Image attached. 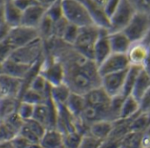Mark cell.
<instances>
[{"mask_svg":"<svg viewBox=\"0 0 150 148\" xmlns=\"http://www.w3.org/2000/svg\"><path fill=\"white\" fill-rule=\"evenodd\" d=\"M102 143V140L93 137L90 133H87L83 135L78 148H100Z\"/></svg>","mask_w":150,"mask_h":148,"instance_id":"obj_34","label":"cell"},{"mask_svg":"<svg viewBox=\"0 0 150 148\" xmlns=\"http://www.w3.org/2000/svg\"><path fill=\"white\" fill-rule=\"evenodd\" d=\"M26 148H43L40 143H29Z\"/></svg>","mask_w":150,"mask_h":148,"instance_id":"obj_47","label":"cell"},{"mask_svg":"<svg viewBox=\"0 0 150 148\" xmlns=\"http://www.w3.org/2000/svg\"><path fill=\"white\" fill-rule=\"evenodd\" d=\"M141 111L142 112H150V87L145 93L142 100L140 101Z\"/></svg>","mask_w":150,"mask_h":148,"instance_id":"obj_40","label":"cell"},{"mask_svg":"<svg viewBox=\"0 0 150 148\" xmlns=\"http://www.w3.org/2000/svg\"><path fill=\"white\" fill-rule=\"evenodd\" d=\"M141 111L140 102L132 94L127 96L121 105L119 119H129L135 117Z\"/></svg>","mask_w":150,"mask_h":148,"instance_id":"obj_22","label":"cell"},{"mask_svg":"<svg viewBox=\"0 0 150 148\" xmlns=\"http://www.w3.org/2000/svg\"><path fill=\"white\" fill-rule=\"evenodd\" d=\"M3 74V63L0 62V75Z\"/></svg>","mask_w":150,"mask_h":148,"instance_id":"obj_49","label":"cell"},{"mask_svg":"<svg viewBox=\"0 0 150 148\" xmlns=\"http://www.w3.org/2000/svg\"><path fill=\"white\" fill-rule=\"evenodd\" d=\"M103 29L96 25L79 27L77 38L73 46L81 54L93 60V48Z\"/></svg>","mask_w":150,"mask_h":148,"instance_id":"obj_2","label":"cell"},{"mask_svg":"<svg viewBox=\"0 0 150 148\" xmlns=\"http://www.w3.org/2000/svg\"><path fill=\"white\" fill-rule=\"evenodd\" d=\"M148 15H149V20H150V9H149V11H148Z\"/></svg>","mask_w":150,"mask_h":148,"instance_id":"obj_52","label":"cell"},{"mask_svg":"<svg viewBox=\"0 0 150 148\" xmlns=\"http://www.w3.org/2000/svg\"><path fill=\"white\" fill-rule=\"evenodd\" d=\"M78 32H79V26L69 23L64 33H63V35L61 39L62 41H64L65 42H67L70 45H73L77 38Z\"/></svg>","mask_w":150,"mask_h":148,"instance_id":"obj_31","label":"cell"},{"mask_svg":"<svg viewBox=\"0 0 150 148\" xmlns=\"http://www.w3.org/2000/svg\"><path fill=\"white\" fill-rule=\"evenodd\" d=\"M12 1L22 11L32 5L38 4L36 0H12Z\"/></svg>","mask_w":150,"mask_h":148,"instance_id":"obj_43","label":"cell"},{"mask_svg":"<svg viewBox=\"0 0 150 148\" xmlns=\"http://www.w3.org/2000/svg\"><path fill=\"white\" fill-rule=\"evenodd\" d=\"M15 48L7 40V37L0 41V62L4 63L8 58H10Z\"/></svg>","mask_w":150,"mask_h":148,"instance_id":"obj_35","label":"cell"},{"mask_svg":"<svg viewBox=\"0 0 150 148\" xmlns=\"http://www.w3.org/2000/svg\"><path fill=\"white\" fill-rule=\"evenodd\" d=\"M144 132H145L146 134H148V135H149L150 136V124H149V126L148 127V129H147Z\"/></svg>","mask_w":150,"mask_h":148,"instance_id":"obj_48","label":"cell"},{"mask_svg":"<svg viewBox=\"0 0 150 148\" xmlns=\"http://www.w3.org/2000/svg\"><path fill=\"white\" fill-rule=\"evenodd\" d=\"M127 55L131 64L142 66L144 61L149 55V48L142 41L134 42L132 43Z\"/></svg>","mask_w":150,"mask_h":148,"instance_id":"obj_16","label":"cell"},{"mask_svg":"<svg viewBox=\"0 0 150 148\" xmlns=\"http://www.w3.org/2000/svg\"><path fill=\"white\" fill-rule=\"evenodd\" d=\"M38 2L39 4H40L41 6H43L44 8L47 9L49 6H51L53 4H54L56 1L58 0H36Z\"/></svg>","mask_w":150,"mask_h":148,"instance_id":"obj_44","label":"cell"},{"mask_svg":"<svg viewBox=\"0 0 150 148\" xmlns=\"http://www.w3.org/2000/svg\"><path fill=\"white\" fill-rule=\"evenodd\" d=\"M18 133L4 120H0V142L11 140Z\"/></svg>","mask_w":150,"mask_h":148,"instance_id":"obj_32","label":"cell"},{"mask_svg":"<svg viewBox=\"0 0 150 148\" xmlns=\"http://www.w3.org/2000/svg\"><path fill=\"white\" fill-rule=\"evenodd\" d=\"M47 98H46L44 95L37 93L36 91H34V90L27 87L21 94L20 98H19V101L36 106L38 104H40V103L45 102Z\"/></svg>","mask_w":150,"mask_h":148,"instance_id":"obj_28","label":"cell"},{"mask_svg":"<svg viewBox=\"0 0 150 148\" xmlns=\"http://www.w3.org/2000/svg\"><path fill=\"white\" fill-rule=\"evenodd\" d=\"M142 42H143V43H145V44H146V45H148V46H150V29H149V31L148 32L147 35L145 36V38L143 39Z\"/></svg>","mask_w":150,"mask_h":148,"instance_id":"obj_46","label":"cell"},{"mask_svg":"<svg viewBox=\"0 0 150 148\" xmlns=\"http://www.w3.org/2000/svg\"><path fill=\"white\" fill-rule=\"evenodd\" d=\"M34 65L24 64L16 62L11 58H8L6 61L3 63V74H6V75L25 80L28 77L30 72L32 71Z\"/></svg>","mask_w":150,"mask_h":148,"instance_id":"obj_14","label":"cell"},{"mask_svg":"<svg viewBox=\"0 0 150 148\" xmlns=\"http://www.w3.org/2000/svg\"><path fill=\"white\" fill-rule=\"evenodd\" d=\"M149 56H150V46H149Z\"/></svg>","mask_w":150,"mask_h":148,"instance_id":"obj_53","label":"cell"},{"mask_svg":"<svg viewBox=\"0 0 150 148\" xmlns=\"http://www.w3.org/2000/svg\"><path fill=\"white\" fill-rule=\"evenodd\" d=\"M143 132H129L121 140L120 148H141Z\"/></svg>","mask_w":150,"mask_h":148,"instance_id":"obj_29","label":"cell"},{"mask_svg":"<svg viewBox=\"0 0 150 148\" xmlns=\"http://www.w3.org/2000/svg\"><path fill=\"white\" fill-rule=\"evenodd\" d=\"M5 2H6V0H0V6L1 5H4Z\"/></svg>","mask_w":150,"mask_h":148,"instance_id":"obj_51","label":"cell"},{"mask_svg":"<svg viewBox=\"0 0 150 148\" xmlns=\"http://www.w3.org/2000/svg\"><path fill=\"white\" fill-rule=\"evenodd\" d=\"M132 6L135 9L136 11H143L148 12L149 11V8L147 6L144 0H127Z\"/></svg>","mask_w":150,"mask_h":148,"instance_id":"obj_41","label":"cell"},{"mask_svg":"<svg viewBox=\"0 0 150 148\" xmlns=\"http://www.w3.org/2000/svg\"><path fill=\"white\" fill-rule=\"evenodd\" d=\"M68 24H69V22L64 17L54 21V37L62 38Z\"/></svg>","mask_w":150,"mask_h":148,"instance_id":"obj_38","label":"cell"},{"mask_svg":"<svg viewBox=\"0 0 150 148\" xmlns=\"http://www.w3.org/2000/svg\"><path fill=\"white\" fill-rule=\"evenodd\" d=\"M150 87V75L143 69L139 72V75L136 79L135 84L132 90L131 94L139 102L142 100L145 93L149 89Z\"/></svg>","mask_w":150,"mask_h":148,"instance_id":"obj_21","label":"cell"},{"mask_svg":"<svg viewBox=\"0 0 150 148\" xmlns=\"http://www.w3.org/2000/svg\"><path fill=\"white\" fill-rule=\"evenodd\" d=\"M131 65L129 58L127 54L112 53L98 67V73L100 77L105 75L120 71L129 68Z\"/></svg>","mask_w":150,"mask_h":148,"instance_id":"obj_8","label":"cell"},{"mask_svg":"<svg viewBox=\"0 0 150 148\" xmlns=\"http://www.w3.org/2000/svg\"><path fill=\"white\" fill-rule=\"evenodd\" d=\"M0 97H1V96H0Z\"/></svg>","mask_w":150,"mask_h":148,"instance_id":"obj_55","label":"cell"},{"mask_svg":"<svg viewBox=\"0 0 150 148\" xmlns=\"http://www.w3.org/2000/svg\"><path fill=\"white\" fill-rule=\"evenodd\" d=\"M37 39H40L37 28L22 25L11 27L7 35V40L15 49L27 45Z\"/></svg>","mask_w":150,"mask_h":148,"instance_id":"obj_7","label":"cell"},{"mask_svg":"<svg viewBox=\"0 0 150 148\" xmlns=\"http://www.w3.org/2000/svg\"><path fill=\"white\" fill-rule=\"evenodd\" d=\"M0 148H14L11 140L10 141H4V142H0Z\"/></svg>","mask_w":150,"mask_h":148,"instance_id":"obj_45","label":"cell"},{"mask_svg":"<svg viewBox=\"0 0 150 148\" xmlns=\"http://www.w3.org/2000/svg\"><path fill=\"white\" fill-rule=\"evenodd\" d=\"M46 8H44L39 4L28 7L22 12L20 25L37 28L41 19L46 14Z\"/></svg>","mask_w":150,"mask_h":148,"instance_id":"obj_13","label":"cell"},{"mask_svg":"<svg viewBox=\"0 0 150 148\" xmlns=\"http://www.w3.org/2000/svg\"><path fill=\"white\" fill-rule=\"evenodd\" d=\"M119 3H120V0H108L107 1L106 4L105 6V11L109 19L112 16V14L113 13V11H115V9L117 8Z\"/></svg>","mask_w":150,"mask_h":148,"instance_id":"obj_42","label":"cell"},{"mask_svg":"<svg viewBox=\"0 0 150 148\" xmlns=\"http://www.w3.org/2000/svg\"><path fill=\"white\" fill-rule=\"evenodd\" d=\"M127 71L128 68L101 77V87L111 97H114L122 94Z\"/></svg>","mask_w":150,"mask_h":148,"instance_id":"obj_9","label":"cell"},{"mask_svg":"<svg viewBox=\"0 0 150 148\" xmlns=\"http://www.w3.org/2000/svg\"><path fill=\"white\" fill-rule=\"evenodd\" d=\"M87 8L93 23L98 27L106 29L109 31L110 28V19L106 15L105 9L97 4L93 0H81Z\"/></svg>","mask_w":150,"mask_h":148,"instance_id":"obj_12","label":"cell"},{"mask_svg":"<svg viewBox=\"0 0 150 148\" xmlns=\"http://www.w3.org/2000/svg\"><path fill=\"white\" fill-rule=\"evenodd\" d=\"M87 104L96 107H107L111 103L112 97L104 90L102 87L90 91L84 95Z\"/></svg>","mask_w":150,"mask_h":148,"instance_id":"obj_18","label":"cell"},{"mask_svg":"<svg viewBox=\"0 0 150 148\" xmlns=\"http://www.w3.org/2000/svg\"><path fill=\"white\" fill-rule=\"evenodd\" d=\"M22 11L13 3L12 0H6L4 4V22L10 27L20 25Z\"/></svg>","mask_w":150,"mask_h":148,"instance_id":"obj_17","label":"cell"},{"mask_svg":"<svg viewBox=\"0 0 150 148\" xmlns=\"http://www.w3.org/2000/svg\"><path fill=\"white\" fill-rule=\"evenodd\" d=\"M83 135L76 131L63 134V148H78Z\"/></svg>","mask_w":150,"mask_h":148,"instance_id":"obj_30","label":"cell"},{"mask_svg":"<svg viewBox=\"0 0 150 148\" xmlns=\"http://www.w3.org/2000/svg\"><path fill=\"white\" fill-rule=\"evenodd\" d=\"M142 66L141 65H135V64H131L128 68V71L125 79L123 90H122V95L124 97H127L131 94L132 90L134 88V86L135 84L136 79L139 75L140 71L142 70Z\"/></svg>","mask_w":150,"mask_h":148,"instance_id":"obj_24","label":"cell"},{"mask_svg":"<svg viewBox=\"0 0 150 148\" xmlns=\"http://www.w3.org/2000/svg\"><path fill=\"white\" fill-rule=\"evenodd\" d=\"M108 34V30L103 29L93 48V61L98 67L112 53Z\"/></svg>","mask_w":150,"mask_h":148,"instance_id":"obj_11","label":"cell"},{"mask_svg":"<svg viewBox=\"0 0 150 148\" xmlns=\"http://www.w3.org/2000/svg\"><path fill=\"white\" fill-rule=\"evenodd\" d=\"M62 0L56 1L51 6H49L46 10V14L50 17L54 21H56L63 17L62 14Z\"/></svg>","mask_w":150,"mask_h":148,"instance_id":"obj_36","label":"cell"},{"mask_svg":"<svg viewBox=\"0 0 150 148\" xmlns=\"http://www.w3.org/2000/svg\"><path fill=\"white\" fill-rule=\"evenodd\" d=\"M148 148H150V146H149V147H148Z\"/></svg>","mask_w":150,"mask_h":148,"instance_id":"obj_54","label":"cell"},{"mask_svg":"<svg viewBox=\"0 0 150 148\" xmlns=\"http://www.w3.org/2000/svg\"><path fill=\"white\" fill-rule=\"evenodd\" d=\"M54 20L47 14L43 17L37 27L40 38L43 41H47L54 37Z\"/></svg>","mask_w":150,"mask_h":148,"instance_id":"obj_27","label":"cell"},{"mask_svg":"<svg viewBox=\"0 0 150 148\" xmlns=\"http://www.w3.org/2000/svg\"><path fill=\"white\" fill-rule=\"evenodd\" d=\"M25 80L6 74L0 75V96L20 98L25 90Z\"/></svg>","mask_w":150,"mask_h":148,"instance_id":"obj_10","label":"cell"},{"mask_svg":"<svg viewBox=\"0 0 150 148\" xmlns=\"http://www.w3.org/2000/svg\"><path fill=\"white\" fill-rule=\"evenodd\" d=\"M44 52V41L41 39H37L27 45L15 49L10 58L24 64L34 65L42 59Z\"/></svg>","mask_w":150,"mask_h":148,"instance_id":"obj_3","label":"cell"},{"mask_svg":"<svg viewBox=\"0 0 150 148\" xmlns=\"http://www.w3.org/2000/svg\"><path fill=\"white\" fill-rule=\"evenodd\" d=\"M12 146L14 148H26L29 145V141L26 140L25 138H23L21 135L17 134L11 140Z\"/></svg>","mask_w":150,"mask_h":148,"instance_id":"obj_39","label":"cell"},{"mask_svg":"<svg viewBox=\"0 0 150 148\" xmlns=\"http://www.w3.org/2000/svg\"><path fill=\"white\" fill-rule=\"evenodd\" d=\"M136 11L127 0H120V3L110 17L109 33L120 32L128 25Z\"/></svg>","mask_w":150,"mask_h":148,"instance_id":"obj_6","label":"cell"},{"mask_svg":"<svg viewBox=\"0 0 150 148\" xmlns=\"http://www.w3.org/2000/svg\"><path fill=\"white\" fill-rule=\"evenodd\" d=\"M85 105H86V101H85L84 95H81V94H75V93L70 94L66 103L64 104L67 110L74 117H80Z\"/></svg>","mask_w":150,"mask_h":148,"instance_id":"obj_23","label":"cell"},{"mask_svg":"<svg viewBox=\"0 0 150 148\" xmlns=\"http://www.w3.org/2000/svg\"><path fill=\"white\" fill-rule=\"evenodd\" d=\"M114 122L107 121V120H102L98 121L93 124H91L89 127V132L93 137L104 141L108 139L110 136L112 128H113Z\"/></svg>","mask_w":150,"mask_h":148,"instance_id":"obj_20","label":"cell"},{"mask_svg":"<svg viewBox=\"0 0 150 148\" xmlns=\"http://www.w3.org/2000/svg\"><path fill=\"white\" fill-rule=\"evenodd\" d=\"M70 94V89L64 83H62L55 87H51L50 97L52 101L57 105H64Z\"/></svg>","mask_w":150,"mask_h":148,"instance_id":"obj_25","label":"cell"},{"mask_svg":"<svg viewBox=\"0 0 150 148\" xmlns=\"http://www.w3.org/2000/svg\"><path fill=\"white\" fill-rule=\"evenodd\" d=\"M19 102L20 101L18 98L0 97V120H4L16 112Z\"/></svg>","mask_w":150,"mask_h":148,"instance_id":"obj_26","label":"cell"},{"mask_svg":"<svg viewBox=\"0 0 150 148\" xmlns=\"http://www.w3.org/2000/svg\"><path fill=\"white\" fill-rule=\"evenodd\" d=\"M4 121H5L17 133L19 132L21 127L24 124V120L18 116L17 111L12 113L11 115L8 116L5 119H4Z\"/></svg>","mask_w":150,"mask_h":148,"instance_id":"obj_37","label":"cell"},{"mask_svg":"<svg viewBox=\"0 0 150 148\" xmlns=\"http://www.w3.org/2000/svg\"><path fill=\"white\" fill-rule=\"evenodd\" d=\"M63 17L69 23L79 27L95 25L93 20L81 0H62Z\"/></svg>","mask_w":150,"mask_h":148,"instance_id":"obj_1","label":"cell"},{"mask_svg":"<svg viewBox=\"0 0 150 148\" xmlns=\"http://www.w3.org/2000/svg\"><path fill=\"white\" fill-rule=\"evenodd\" d=\"M40 144L43 148H63V134L56 128L47 129Z\"/></svg>","mask_w":150,"mask_h":148,"instance_id":"obj_19","label":"cell"},{"mask_svg":"<svg viewBox=\"0 0 150 148\" xmlns=\"http://www.w3.org/2000/svg\"><path fill=\"white\" fill-rule=\"evenodd\" d=\"M149 29L150 20L148 12L136 11L122 32L128 37L132 43H134L142 41Z\"/></svg>","mask_w":150,"mask_h":148,"instance_id":"obj_5","label":"cell"},{"mask_svg":"<svg viewBox=\"0 0 150 148\" xmlns=\"http://www.w3.org/2000/svg\"><path fill=\"white\" fill-rule=\"evenodd\" d=\"M144 1H145V3H146L147 6H148V7L150 9V0H144Z\"/></svg>","mask_w":150,"mask_h":148,"instance_id":"obj_50","label":"cell"},{"mask_svg":"<svg viewBox=\"0 0 150 148\" xmlns=\"http://www.w3.org/2000/svg\"><path fill=\"white\" fill-rule=\"evenodd\" d=\"M108 38L112 53L127 54L132 45V41L122 31L109 33Z\"/></svg>","mask_w":150,"mask_h":148,"instance_id":"obj_15","label":"cell"},{"mask_svg":"<svg viewBox=\"0 0 150 148\" xmlns=\"http://www.w3.org/2000/svg\"><path fill=\"white\" fill-rule=\"evenodd\" d=\"M34 107H35L34 105H32L24 102H20L17 109V113L24 121L31 119L33 118Z\"/></svg>","mask_w":150,"mask_h":148,"instance_id":"obj_33","label":"cell"},{"mask_svg":"<svg viewBox=\"0 0 150 148\" xmlns=\"http://www.w3.org/2000/svg\"><path fill=\"white\" fill-rule=\"evenodd\" d=\"M43 56L39 73L45 78L51 87H55L63 83L64 71L61 62L48 52L47 56Z\"/></svg>","mask_w":150,"mask_h":148,"instance_id":"obj_4","label":"cell"}]
</instances>
